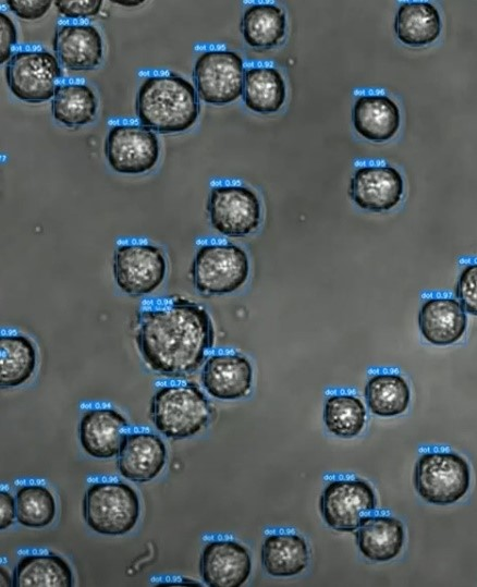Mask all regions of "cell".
<instances>
[{"instance_id": "obj_21", "label": "cell", "mask_w": 477, "mask_h": 587, "mask_svg": "<svg viewBox=\"0 0 477 587\" xmlns=\"http://www.w3.org/2000/svg\"><path fill=\"white\" fill-rule=\"evenodd\" d=\"M356 543L360 553L375 562L396 558L404 545V527L390 515H366L356 529Z\"/></svg>"}, {"instance_id": "obj_5", "label": "cell", "mask_w": 477, "mask_h": 587, "mask_svg": "<svg viewBox=\"0 0 477 587\" xmlns=\"http://www.w3.org/2000/svg\"><path fill=\"white\" fill-rule=\"evenodd\" d=\"M140 504L136 491L122 481H96L84 498V517L96 533L120 536L138 522Z\"/></svg>"}, {"instance_id": "obj_20", "label": "cell", "mask_w": 477, "mask_h": 587, "mask_svg": "<svg viewBox=\"0 0 477 587\" xmlns=\"http://www.w3.org/2000/svg\"><path fill=\"white\" fill-rule=\"evenodd\" d=\"M352 123L363 138L384 143L394 137L401 126L400 108L387 95H362L353 105Z\"/></svg>"}, {"instance_id": "obj_16", "label": "cell", "mask_w": 477, "mask_h": 587, "mask_svg": "<svg viewBox=\"0 0 477 587\" xmlns=\"http://www.w3.org/2000/svg\"><path fill=\"white\" fill-rule=\"evenodd\" d=\"M167 462V448L159 436L151 431L127 432L117 454L120 474L134 482L155 479Z\"/></svg>"}, {"instance_id": "obj_17", "label": "cell", "mask_w": 477, "mask_h": 587, "mask_svg": "<svg viewBox=\"0 0 477 587\" xmlns=\"http://www.w3.org/2000/svg\"><path fill=\"white\" fill-rule=\"evenodd\" d=\"M127 427L125 417L112 407L88 408L78 425L82 448L95 458H110L119 453Z\"/></svg>"}, {"instance_id": "obj_22", "label": "cell", "mask_w": 477, "mask_h": 587, "mask_svg": "<svg viewBox=\"0 0 477 587\" xmlns=\"http://www.w3.org/2000/svg\"><path fill=\"white\" fill-rule=\"evenodd\" d=\"M393 28L396 38L408 47H425L438 39L442 24L438 9L427 1H406L399 5Z\"/></svg>"}, {"instance_id": "obj_36", "label": "cell", "mask_w": 477, "mask_h": 587, "mask_svg": "<svg viewBox=\"0 0 477 587\" xmlns=\"http://www.w3.org/2000/svg\"><path fill=\"white\" fill-rule=\"evenodd\" d=\"M16 518V501L8 490L0 491V529L10 527Z\"/></svg>"}, {"instance_id": "obj_10", "label": "cell", "mask_w": 477, "mask_h": 587, "mask_svg": "<svg viewBox=\"0 0 477 587\" xmlns=\"http://www.w3.org/2000/svg\"><path fill=\"white\" fill-rule=\"evenodd\" d=\"M207 211L211 227L227 237L241 239L256 231L262 219L257 194L242 184L211 186Z\"/></svg>"}, {"instance_id": "obj_35", "label": "cell", "mask_w": 477, "mask_h": 587, "mask_svg": "<svg viewBox=\"0 0 477 587\" xmlns=\"http://www.w3.org/2000/svg\"><path fill=\"white\" fill-rule=\"evenodd\" d=\"M17 42V30L11 17L0 12V62L3 64L12 57L13 47Z\"/></svg>"}, {"instance_id": "obj_32", "label": "cell", "mask_w": 477, "mask_h": 587, "mask_svg": "<svg viewBox=\"0 0 477 587\" xmlns=\"http://www.w3.org/2000/svg\"><path fill=\"white\" fill-rule=\"evenodd\" d=\"M455 294L464 310L477 316V262L462 269L456 281Z\"/></svg>"}, {"instance_id": "obj_18", "label": "cell", "mask_w": 477, "mask_h": 587, "mask_svg": "<svg viewBox=\"0 0 477 587\" xmlns=\"http://www.w3.org/2000/svg\"><path fill=\"white\" fill-rule=\"evenodd\" d=\"M58 61L70 71H91L103 59V41L99 30L88 23L60 25L53 36Z\"/></svg>"}, {"instance_id": "obj_14", "label": "cell", "mask_w": 477, "mask_h": 587, "mask_svg": "<svg viewBox=\"0 0 477 587\" xmlns=\"http://www.w3.org/2000/svg\"><path fill=\"white\" fill-rule=\"evenodd\" d=\"M200 380L207 393L212 398L222 401L240 400L252 390L253 366L240 352H217L205 360Z\"/></svg>"}, {"instance_id": "obj_26", "label": "cell", "mask_w": 477, "mask_h": 587, "mask_svg": "<svg viewBox=\"0 0 477 587\" xmlns=\"http://www.w3.org/2000/svg\"><path fill=\"white\" fill-rule=\"evenodd\" d=\"M37 368L33 340L23 333L2 331L0 335V386L15 388L26 383Z\"/></svg>"}, {"instance_id": "obj_19", "label": "cell", "mask_w": 477, "mask_h": 587, "mask_svg": "<svg viewBox=\"0 0 477 587\" xmlns=\"http://www.w3.org/2000/svg\"><path fill=\"white\" fill-rule=\"evenodd\" d=\"M418 328L430 344L448 346L456 343L467 328L466 311L451 297L426 299L418 311Z\"/></svg>"}, {"instance_id": "obj_23", "label": "cell", "mask_w": 477, "mask_h": 587, "mask_svg": "<svg viewBox=\"0 0 477 587\" xmlns=\"http://www.w3.org/2000/svg\"><path fill=\"white\" fill-rule=\"evenodd\" d=\"M261 564L273 577H292L306 570L309 550L305 539L292 533L266 536L261 550Z\"/></svg>"}, {"instance_id": "obj_27", "label": "cell", "mask_w": 477, "mask_h": 587, "mask_svg": "<svg viewBox=\"0 0 477 587\" xmlns=\"http://www.w3.org/2000/svg\"><path fill=\"white\" fill-rule=\"evenodd\" d=\"M73 574L69 563L52 552L24 554L13 573L15 587H71Z\"/></svg>"}, {"instance_id": "obj_25", "label": "cell", "mask_w": 477, "mask_h": 587, "mask_svg": "<svg viewBox=\"0 0 477 587\" xmlns=\"http://www.w3.org/2000/svg\"><path fill=\"white\" fill-rule=\"evenodd\" d=\"M242 97L245 106L255 113H277L286 99L285 81L274 66L252 65L245 71Z\"/></svg>"}, {"instance_id": "obj_31", "label": "cell", "mask_w": 477, "mask_h": 587, "mask_svg": "<svg viewBox=\"0 0 477 587\" xmlns=\"http://www.w3.org/2000/svg\"><path fill=\"white\" fill-rule=\"evenodd\" d=\"M16 521L29 528H42L52 523L57 512L52 492L38 482L25 484L15 494Z\"/></svg>"}, {"instance_id": "obj_2", "label": "cell", "mask_w": 477, "mask_h": 587, "mask_svg": "<svg viewBox=\"0 0 477 587\" xmlns=\"http://www.w3.org/2000/svg\"><path fill=\"white\" fill-rule=\"evenodd\" d=\"M139 123L159 134L189 130L199 117L195 86L173 72L148 74L139 85L135 102Z\"/></svg>"}, {"instance_id": "obj_11", "label": "cell", "mask_w": 477, "mask_h": 587, "mask_svg": "<svg viewBox=\"0 0 477 587\" xmlns=\"http://www.w3.org/2000/svg\"><path fill=\"white\" fill-rule=\"evenodd\" d=\"M103 152L108 164L115 172L138 175L157 166L160 144L150 129L142 124L121 122L109 129Z\"/></svg>"}, {"instance_id": "obj_30", "label": "cell", "mask_w": 477, "mask_h": 587, "mask_svg": "<svg viewBox=\"0 0 477 587\" xmlns=\"http://www.w3.org/2000/svg\"><path fill=\"white\" fill-rule=\"evenodd\" d=\"M322 417L330 433L350 439L358 436L364 429L366 407L356 395L334 393L326 399Z\"/></svg>"}, {"instance_id": "obj_1", "label": "cell", "mask_w": 477, "mask_h": 587, "mask_svg": "<svg viewBox=\"0 0 477 587\" xmlns=\"http://www.w3.org/2000/svg\"><path fill=\"white\" fill-rule=\"evenodd\" d=\"M135 341L145 364L157 375L182 378L195 372L215 342L207 309L183 297L145 302L139 308Z\"/></svg>"}, {"instance_id": "obj_7", "label": "cell", "mask_w": 477, "mask_h": 587, "mask_svg": "<svg viewBox=\"0 0 477 587\" xmlns=\"http://www.w3.org/2000/svg\"><path fill=\"white\" fill-rule=\"evenodd\" d=\"M167 271L163 250L147 241H125L114 249L113 279L129 296L142 297L154 293L163 283Z\"/></svg>"}, {"instance_id": "obj_3", "label": "cell", "mask_w": 477, "mask_h": 587, "mask_svg": "<svg viewBox=\"0 0 477 587\" xmlns=\"http://www.w3.org/2000/svg\"><path fill=\"white\" fill-rule=\"evenodd\" d=\"M149 415L159 432L179 440L206 428L213 408L196 384L174 382L157 388L150 400Z\"/></svg>"}, {"instance_id": "obj_4", "label": "cell", "mask_w": 477, "mask_h": 587, "mask_svg": "<svg viewBox=\"0 0 477 587\" xmlns=\"http://www.w3.org/2000/svg\"><path fill=\"white\" fill-rule=\"evenodd\" d=\"M246 252L227 242L200 245L189 269L193 285L205 296H221L241 289L249 277Z\"/></svg>"}, {"instance_id": "obj_33", "label": "cell", "mask_w": 477, "mask_h": 587, "mask_svg": "<svg viewBox=\"0 0 477 587\" xmlns=\"http://www.w3.org/2000/svg\"><path fill=\"white\" fill-rule=\"evenodd\" d=\"M59 13L68 19H87L96 16L102 7L101 0H82V1H54Z\"/></svg>"}, {"instance_id": "obj_12", "label": "cell", "mask_w": 477, "mask_h": 587, "mask_svg": "<svg viewBox=\"0 0 477 587\" xmlns=\"http://www.w3.org/2000/svg\"><path fill=\"white\" fill-rule=\"evenodd\" d=\"M377 506L375 490L363 479H337L323 489L319 509L325 523L337 531H354Z\"/></svg>"}, {"instance_id": "obj_9", "label": "cell", "mask_w": 477, "mask_h": 587, "mask_svg": "<svg viewBox=\"0 0 477 587\" xmlns=\"http://www.w3.org/2000/svg\"><path fill=\"white\" fill-rule=\"evenodd\" d=\"M62 72L57 57L42 48L15 51L5 65V81L13 96L28 103L50 100Z\"/></svg>"}, {"instance_id": "obj_29", "label": "cell", "mask_w": 477, "mask_h": 587, "mask_svg": "<svg viewBox=\"0 0 477 587\" xmlns=\"http://www.w3.org/2000/svg\"><path fill=\"white\" fill-rule=\"evenodd\" d=\"M364 396L372 414L380 417H394L408 408L411 389L401 375L379 372L372 375L366 382Z\"/></svg>"}, {"instance_id": "obj_15", "label": "cell", "mask_w": 477, "mask_h": 587, "mask_svg": "<svg viewBox=\"0 0 477 587\" xmlns=\"http://www.w3.org/2000/svg\"><path fill=\"white\" fill-rule=\"evenodd\" d=\"M199 573L210 587H240L249 578L252 558L236 541L212 540L201 551Z\"/></svg>"}, {"instance_id": "obj_13", "label": "cell", "mask_w": 477, "mask_h": 587, "mask_svg": "<svg viewBox=\"0 0 477 587\" xmlns=\"http://www.w3.org/2000/svg\"><path fill=\"white\" fill-rule=\"evenodd\" d=\"M404 193L401 173L390 166H364L355 170L348 195L363 210L372 212L389 211L396 207Z\"/></svg>"}, {"instance_id": "obj_38", "label": "cell", "mask_w": 477, "mask_h": 587, "mask_svg": "<svg viewBox=\"0 0 477 587\" xmlns=\"http://www.w3.org/2000/svg\"><path fill=\"white\" fill-rule=\"evenodd\" d=\"M113 2L123 7H137L143 3V1H113Z\"/></svg>"}, {"instance_id": "obj_6", "label": "cell", "mask_w": 477, "mask_h": 587, "mask_svg": "<svg viewBox=\"0 0 477 587\" xmlns=\"http://www.w3.org/2000/svg\"><path fill=\"white\" fill-rule=\"evenodd\" d=\"M414 486L419 497L430 504H453L469 489V465L455 452H426L415 464Z\"/></svg>"}, {"instance_id": "obj_24", "label": "cell", "mask_w": 477, "mask_h": 587, "mask_svg": "<svg viewBox=\"0 0 477 587\" xmlns=\"http://www.w3.org/2000/svg\"><path fill=\"white\" fill-rule=\"evenodd\" d=\"M288 21L281 7L272 2H257L242 15L241 32L252 48L269 50L279 46L286 35Z\"/></svg>"}, {"instance_id": "obj_28", "label": "cell", "mask_w": 477, "mask_h": 587, "mask_svg": "<svg viewBox=\"0 0 477 587\" xmlns=\"http://www.w3.org/2000/svg\"><path fill=\"white\" fill-rule=\"evenodd\" d=\"M98 110L95 91L84 82L58 84L51 100L52 117L69 127H78L94 121Z\"/></svg>"}, {"instance_id": "obj_34", "label": "cell", "mask_w": 477, "mask_h": 587, "mask_svg": "<svg viewBox=\"0 0 477 587\" xmlns=\"http://www.w3.org/2000/svg\"><path fill=\"white\" fill-rule=\"evenodd\" d=\"M5 3L17 17L27 21L42 17L52 4L49 0H7Z\"/></svg>"}, {"instance_id": "obj_8", "label": "cell", "mask_w": 477, "mask_h": 587, "mask_svg": "<svg viewBox=\"0 0 477 587\" xmlns=\"http://www.w3.org/2000/svg\"><path fill=\"white\" fill-rule=\"evenodd\" d=\"M245 66L242 57L228 48H210L196 59L193 78L198 97L212 106H225L243 95Z\"/></svg>"}, {"instance_id": "obj_37", "label": "cell", "mask_w": 477, "mask_h": 587, "mask_svg": "<svg viewBox=\"0 0 477 587\" xmlns=\"http://www.w3.org/2000/svg\"><path fill=\"white\" fill-rule=\"evenodd\" d=\"M1 586H13V578H11L8 574V571L3 567H1Z\"/></svg>"}]
</instances>
